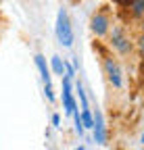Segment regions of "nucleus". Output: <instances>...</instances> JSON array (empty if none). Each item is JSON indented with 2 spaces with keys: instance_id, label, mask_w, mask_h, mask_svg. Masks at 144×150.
Segmentation results:
<instances>
[{
  "instance_id": "1a4fd4ad",
  "label": "nucleus",
  "mask_w": 144,
  "mask_h": 150,
  "mask_svg": "<svg viewBox=\"0 0 144 150\" xmlns=\"http://www.w3.org/2000/svg\"><path fill=\"white\" fill-rule=\"evenodd\" d=\"M82 125H84V129H92L94 127V115H92L90 108L82 110Z\"/></svg>"
},
{
  "instance_id": "f257e3e1",
  "label": "nucleus",
  "mask_w": 144,
  "mask_h": 150,
  "mask_svg": "<svg viewBox=\"0 0 144 150\" xmlns=\"http://www.w3.org/2000/svg\"><path fill=\"white\" fill-rule=\"evenodd\" d=\"M55 31H57V38H59V42L63 46L69 48L71 44H73V29H71V21H69V15H67L65 8H61L59 15H57V27H55Z\"/></svg>"
},
{
  "instance_id": "f8f14e48",
  "label": "nucleus",
  "mask_w": 144,
  "mask_h": 150,
  "mask_svg": "<svg viewBox=\"0 0 144 150\" xmlns=\"http://www.w3.org/2000/svg\"><path fill=\"white\" fill-rule=\"evenodd\" d=\"M138 50H140V54L144 56V33L138 38Z\"/></svg>"
},
{
  "instance_id": "7ed1b4c3",
  "label": "nucleus",
  "mask_w": 144,
  "mask_h": 150,
  "mask_svg": "<svg viewBox=\"0 0 144 150\" xmlns=\"http://www.w3.org/2000/svg\"><path fill=\"white\" fill-rule=\"evenodd\" d=\"M111 46L117 52H121V54H128L132 50V42H130L128 33H125L121 27H113V31H111Z\"/></svg>"
},
{
  "instance_id": "20e7f679",
  "label": "nucleus",
  "mask_w": 144,
  "mask_h": 150,
  "mask_svg": "<svg viewBox=\"0 0 144 150\" xmlns=\"http://www.w3.org/2000/svg\"><path fill=\"white\" fill-rule=\"evenodd\" d=\"M35 67L40 69V75H42V81H44V92H46V98L52 102L55 100V94H52V86H50V71H48V65H46V59L42 54H35Z\"/></svg>"
},
{
  "instance_id": "f03ea898",
  "label": "nucleus",
  "mask_w": 144,
  "mask_h": 150,
  "mask_svg": "<svg viewBox=\"0 0 144 150\" xmlns=\"http://www.w3.org/2000/svg\"><path fill=\"white\" fill-rule=\"evenodd\" d=\"M102 67H104V73H106V77H109V81L115 88H121L123 86V77H121V69H119L117 61L113 59V56H104V59H102Z\"/></svg>"
},
{
  "instance_id": "dca6fc26",
  "label": "nucleus",
  "mask_w": 144,
  "mask_h": 150,
  "mask_svg": "<svg viewBox=\"0 0 144 150\" xmlns=\"http://www.w3.org/2000/svg\"><path fill=\"white\" fill-rule=\"evenodd\" d=\"M142 144H144V131H142Z\"/></svg>"
},
{
  "instance_id": "39448f33",
  "label": "nucleus",
  "mask_w": 144,
  "mask_h": 150,
  "mask_svg": "<svg viewBox=\"0 0 144 150\" xmlns=\"http://www.w3.org/2000/svg\"><path fill=\"white\" fill-rule=\"evenodd\" d=\"M90 27H92V31H94L96 35H104L106 31H109V27H111L109 15L102 13V11L94 13V15H92V21H90Z\"/></svg>"
},
{
  "instance_id": "0eeeda50",
  "label": "nucleus",
  "mask_w": 144,
  "mask_h": 150,
  "mask_svg": "<svg viewBox=\"0 0 144 150\" xmlns=\"http://www.w3.org/2000/svg\"><path fill=\"white\" fill-rule=\"evenodd\" d=\"M94 140L98 144H104L106 142V129H104V121H102V112L96 110L94 112Z\"/></svg>"
},
{
  "instance_id": "6e6552de",
  "label": "nucleus",
  "mask_w": 144,
  "mask_h": 150,
  "mask_svg": "<svg viewBox=\"0 0 144 150\" xmlns=\"http://www.w3.org/2000/svg\"><path fill=\"white\" fill-rule=\"evenodd\" d=\"M123 6H128L132 17H142L144 19V0H136V2H119Z\"/></svg>"
},
{
  "instance_id": "ddd939ff",
  "label": "nucleus",
  "mask_w": 144,
  "mask_h": 150,
  "mask_svg": "<svg viewBox=\"0 0 144 150\" xmlns=\"http://www.w3.org/2000/svg\"><path fill=\"white\" fill-rule=\"evenodd\" d=\"M52 123L59 125V123H61V117H59V115H55V117H52Z\"/></svg>"
},
{
  "instance_id": "2eb2a0df",
  "label": "nucleus",
  "mask_w": 144,
  "mask_h": 150,
  "mask_svg": "<svg viewBox=\"0 0 144 150\" xmlns=\"http://www.w3.org/2000/svg\"><path fill=\"white\" fill-rule=\"evenodd\" d=\"M75 150H86V148H84V146H79V148H75Z\"/></svg>"
},
{
  "instance_id": "423d86ee",
  "label": "nucleus",
  "mask_w": 144,
  "mask_h": 150,
  "mask_svg": "<svg viewBox=\"0 0 144 150\" xmlns=\"http://www.w3.org/2000/svg\"><path fill=\"white\" fill-rule=\"evenodd\" d=\"M63 104H65V112L69 117H73V112L77 110V106H75V100H73V96H71V79H63Z\"/></svg>"
},
{
  "instance_id": "9d476101",
  "label": "nucleus",
  "mask_w": 144,
  "mask_h": 150,
  "mask_svg": "<svg viewBox=\"0 0 144 150\" xmlns=\"http://www.w3.org/2000/svg\"><path fill=\"white\" fill-rule=\"evenodd\" d=\"M63 69H65V63L61 61V56H52V71L63 75Z\"/></svg>"
},
{
  "instance_id": "9b49d317",
  "label": "nucleus",
  "mask_w": 144,
  "mask_h": 150,
  "mask_svg": "<svg viewBox=\"0 0 144 150\" xmlns=\"http://www.w3.org/2000/svg\"><path fill=\"white\" fill-rule=\"evenodd\" d=\"M77 96H79V100H82V108L86 110V108H88V98H86V92H84L82 83H77Z\"/></svg>"
},
{
  "instance_id": "4468645a",
  "label": "nucleus",
  "mask_w": 144,
  "mask_h": 150,
  "mask_svg": "<svg viewBox=\"0 0 144 150\" xmlns=\"http://www.w3.org/2000/svg\"><path fill=\"white\" fill-rule=\"evenodd\" d=\"M142 33H144V19H142Z\"/></svg>"
}]
</instances>
